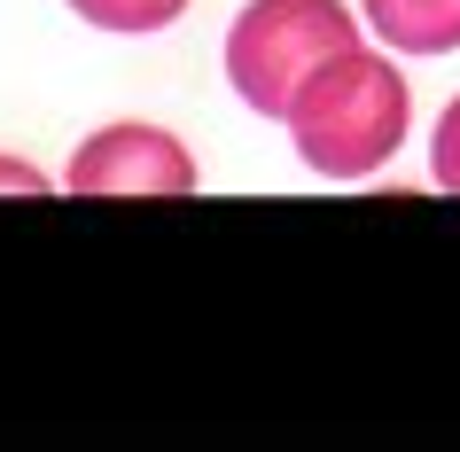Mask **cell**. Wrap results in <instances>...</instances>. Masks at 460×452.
<instances>
[{
    "instance_id": "4",
    "label": "cell",
    "mask_w": 460,
    "mask_h": 452,
    "mask_svg": "<svg viewBox=\"0 0 460 452\" xmlns=\"http://www.w3.org/2000/svg\"><path fill=\"white\" fill-rule=\"evenodd\" d=\"M367 24L398 55H453L460 48V0H367Z\"/></svg>"
},
{
    "instance_id": "3",
    "label": "cell",
    "mask_w": 460,
    "mask_h": 452,
    "mask_svg": "<svg viewBox=\"0 0 460 452\" xmlns=\"http://www.w3.org/2000/svg\"><path fill=\"white\" fill-rule=\"evenodd\" d=\"M63 188L71 195H188L195 156L164 125H102L94 141H78Z\"/></svg>"
},
{
    "instance_id": "6",
    "label": "cell",
    "mask_w": 460,
    "mask_h": 452,
    "mask_svg": "<svg viewBox=\"0 0 460 452\" xmlns=\"http://www.w3.org/2000/svg\"><path fill=\"white\" fill-rule=\"evenodd\" d=\"M429 180L445 195H460V94L445 102V118H437V141H429Z\"/></svg>"
},
{
    "instance_id": "7",
    "label": "cell",
    "mask_w": 460,
    "mask_h": 452,
    "mask_svg": "<svg viewBox=\"0 0 460 452\" xmlns=\"http://www.w3.org/2000/svg\"><path fill=\"white\" fill-rule=\"evenodd\" d=\"M0 188H24V195H40L48 180H40L31 164H16V156H0Z\"/></svg>"
},
{
    "instance_id": "5",
    "label": "cell",
    "mask_w": 460,
    "mask_h": 452,
    "mask_svg": "<svg viewBox=\"0 0 460 452\" xmlns=\"http://www.w3.org/2000/svg\"><path fill=\"white\" fill-rule=\"evenodd\" d=\"M71 8L94 31H125V40H141V31H164L188 0H71Z\"/></svg>"
},
{
    "instance_id": "1",
    "label": "cell",
    "mask_w": 460,
    "mask_h": 452,
    "mask_svg": "<svg viewBox=\"0 0 460 452\" xmlns=\"http://www.w3.org/2000/svg\"><path fill=\"white\" fill-rule=\"evenodd\" d=\"M406 118H413V94L398 63L375 48H343L336 63H320L289 102V141L296 156L320 172V180H367L383 172L406 141Z\"/></svg>"
},
{
    "instance_id": "2",
    "label": "cell",
    "mask_w": 460,
    "mask_h": 452,
    "mask_svg": "<svg viewBox=\"0 0 460 452\" xmlns=\"http://www.w3.org/2000/svg\"><path fill=\"white\" fill-rule=\"evenodd\" d=\"M343 48H359V24L343 0H250L226 31V78L258 118H289L296 86Z\"/></svg>"
}]
</instances>
